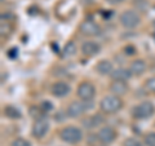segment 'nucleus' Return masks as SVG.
Listing matches in <instances>:
<instances>
[{"instance_id": "obj_1", "label": "nucleus", "mask_w": 155, "mask_h": 146, "mask_svg": "<svg viewBox=\"0 0 155 146\" xmlns=\"http://www.w3.org/2000/svg\"><path fill=\"white\" fill-rule=\"evenodd\" d=\"M123 108V101L120 97L111 95V96H105L100 102V109L104 114H115Z\"/></svg>"}, {"instance_id": "obj_2", "label": "nucleus", "mask_w": 155, "mask_h": 146, "mask_svg": "<svg viewBox=\"0 0 155 146\" xmlns=\"http://www.w3.org/2000/svg\"><path fill=\"white\" fill-rule=\"evenodd\" d=\"M60 138L66 144H78L83 138V132L78 127L67 125L60 131Z\"/></svg>"}, {"instance_id": "obj_3", "label": "nucleus", "mask_w": 155, "mask_h": 146, "mask_svg": "<svg viewBox=\"0 0 155 146\" xmlns=\"http://www.w3.org/2000/svg\"><path fill=\"white\" fill-rule=\"evenodd\" d=\"M155 114V105L150 101H143L137 106H134L132 110V115L134 119L138 120H145L149 119Z\"/></svg>"}, {"instance_id": "obj_4", "label": "nucleus", "mask_w": 155, "mask_h": 146, "mask_svg": "<svg viewBox=\"0 0 155 146\" xmlns=\"http://www.w3.org/2000/svg\"><path fill=\"white\" fill-rule=\"evenodd\" d=\"M120 23L125 28H136L141 23V18H140L137 12L128 9V11H124L120 14Z\"/></svg>"}, {"instance_id": "obj_5", "label": "nucleus", "mask_w": 155, "mask_h": 146, "mask_svg": "<svg viewBox=\"0 0 155 146\" xmlns=\"http://www.w3.org/2000/svg\"><path fill=\"white\" fill-rule=\"evenodd\" d=\"M76 93L81 101H92L96 96V88L89 81H81L78 87Z\"/></svg>"}, {"instance_id": "obj_6", "label": "nucleus", "mask_w": 155, "mask_h": 146, "mask_svg": "<svg viewBox=\"0 0 155 146\" xmlns=\"http://www.w3.org/2000/svg\"><path fill=\"white\" fill-rule=\"evenodd\" d=\"M97 136H98V140L102 145H110L116 140V131L110 125H105L98 131Z\"/></svg>"}, {"instance_id": "obj_7", "label": "nucleus", "mask_w": 155, "mask_h": 146, "mask_svg": "<svg viewBox=\"0 0 155 146\" xmlns=\"http://www.w3.org/2000/svg\"><path fill=\"white\" fill-rule=\"evenodd\" d=\"M79 30L81 32V35L84 36H88V38H93V36H98L101 34V27L97 25L94 21H84L83 23L80 25Z\"/></svg>"}, {"instance_id": "obj_8", "label": "nucleus", "mask_w": 155, "mask_h": 146, "mask_svg": "<svg viewBox=\"0 0 155 146\" xmlns=\"http://www.w3.org/2000/svg\"><path fill=\"white\" fill-rule=\"evenodd\" d=\"M88 110L87 106L83 102H78V101H72L71 104L67 106V110H66V114L69 118H79V116L83 115L85 111Z\"/></svg>"}, {"instance_id": "obj_9", "label": "nucleus", "mask_w": 155, "mask_h": 146, "mask_svg": "<svg viewBox=\"0 0 155 146\" xmlns=\"http://www.w3.org/2000/svg\"><path fill=\"white\" fill-rule=\"evenodd\" d=\"M48 131H49V124H48V121L44 118V119L35 120V123L32 125V129H31V133L35 138H43L47 134Z\"/></svg>"}, {"instance_id": "obj_10", "label": "nucleus", "mask_w": 155, "mask_h": 146, "mask_svg": "<svg viewBox=\"0 0 155 146\" xmlns=\"http://www.w3.org/2000/svg\"><path fill=\"white\" fill-rule=\"evenodd\" d=\"M70 84H67L66 81H56L54 84L52 85V95L58 98H62V97H66L70 93Z\"/></svg>"}, {"instance_id": "obj_11", "label": "nucleus", "mask_w": 155, "mask_h": 146, "mask_svg": "<svg viewBox=\"0 0 155 146\" xmlns=\"http://www.w3.org/2000/svg\"><path fill=\"white\" fill-rule=\"evenodd\" d=\"M101 51V47L98 43H96L93 40H87L81 45V52L87 57H94L96 55H98V52Z\"/></svg>"}, {"instance_id": "obj_12", "label": "nucleus", "mask_w": 155, "mask_h": 146, "mask_svg": "<svg viewBox=\"0 0 155 146\" xmlns=\"http://www.w3.org/2000/svg\"><path fill=\"white\" fill-rule=\"evenodd\" d=\"M81 123H83L84 128H87V129H93L96 127H98V125L104 124L105 123V118L101 114H94V115L87 116L85 119H83Z\"/></svg>"}, {"instance_id": "obj_13", "label": "nucleus", "mask_w": 155, "mask_h": 146, "mask_svg": "<svg viewBox=\"0 0 155 146\" xmlns=\"http://www.w3.org/2000/svg\"><path fill=\"white\" fill-rule=\"evenodd\" d=\"M129 71L132 75H136V76H140L142 75L145 71H146V62L143 60H134L130 62L129 65Z\"/></svg>"}, {"instance_id": "obj_14", "label": "nucleus", "mask_w": 155, "mask_h": 146, "mask_svg": "<svg viewBox=\"0 0 155 146\" xmlns=\"http://www.w3.org/2000/svg\"><path fill=\"white\" fill-rule=\"evenodd\" d=\"M130 71L127 70V69H123V67H120V69H116L111 72V79L113 81H127L129 78H130Z\"/></svg>"}, {"instance_id": "obj_15", "label": "nucleus", "mask_w": 155, "mask_h": 146, "mask_svg": "<svg viewBox=\"0 0 155 146\" xmlns=\"http://www.w3.org/2000/svg\"><path fill=\"white\" fill-rule=\"evenodd\" d=\"M110 91L118 97L124 96L128 92L127 81H113L111 85H110Z\"/></svg>"}, {"instance_id": "obj_16", "label": "nucleus", "mask_w": 155, "mask_h": 146, "mask_svg": "<svg viewBox=\"0 0 155 146\" xmlns=\"http://www.w3.org/2000/svg\"><path fill=\"white\" fill-rule=\"evenodd\" d=\"M96 70L98 71V74H101V75H111V72L114 71V69H113V64L109 61V60H101L100 62H98V65L96 66Z\"/></svg>"}, {"instance_id": "obj_17", "label": "nucleus", "mask_w": 155, "mask_h": 146, "mask_svg": "<svg viewBox=\"0 0 155 146\" xmlns=\"http://www.w3.org/2000/svg\"><path fill=\"white\" fill-rule=\"evenodd\" d=\"M4 115L9 119H19L21 118V111L12 105H8L4 108Z\"/></svg>"}, {"instance_id": "obj_18", "label": "nucleus", "mask_w": 155, "mask_h": 146, "mask_svg": "<svg viewBox=\"0 0 155 146\" xmlns=\"http://www.w3.org/2000/svg\"><path fill=\"white\" fill-rule=\"evenodd\" d=\"M76 44L74 41H69V43H66V45L64 48V51H62V53H64V56L65 57H71V56H74L75 53H76Z\"/></svg>"}, {"instance_id": "obj_19", "label": "nucleus", "mask_w": 155, "mask_h": 146, "mask_svg": "<svg viewBox=\"0 0 155 146\" xmlns=\"http://www.w3.org/2000/svg\"><path fill=\"white\" fill-rule=\"evenodd\" d=\"M44 114H45V111L43 110L40 106H39V108H36V106H32V108L30 109V115L32 116V118H35L36 120L38 119H44Z\"/></svg>"}, {"instance_id": "obj_20", "label": "nucleus", "mask_w": 155, "mask_h": 146, "mask_svg": "<svg viewBox=\"0 0 155 146\" xmlns=\"http://www.w3.org/2000/svg\"><path fill=\"white\" fill-rule=\"evenodd\" d=\"M145 146H155V132H149L143 137Z\"/></svg>"}, {"instance_id": "obj_21", "label": "nucleus", "mask_w": 155, "mask_h": 146, "mask_svg": "<svg viewBox=\"0 0 155 146\" xmlns=\"http://www.w3.org/2000/svg\"><path fill=\"white\" fill-rule=\"evenodd\" d=\"M145 89H146L149 93L155 95V76L149 78V79L145 81Z\"/></svg>"}, {"instance_id": "obj_22", "label": "nucleus", "mask_w": 155, "mask_h": 146, "mask_svg": "<svg viewBox=\"0 0 155 146\" xmlns=\"http://www.w3.org/2000/svg\"><path fill=\"white\" fill-rule=\"evenodd\" d=\"M123 146H143L142 142L134 137H128L123 141Z\"/></svg>"}, {"instance_id": "obj_23", "label": "nucleus", "mask_w": 155, "mask_h": 146, "mask_svg": "<svg viewBox=\"0 0 155 146\" xmlns=\"http://www.w3.org/2000/svg\"><path fill=\"white\" fill-rule=\"evenodd\" d=\"M12 146H31L30 141H27L25 138H16L12 142Z\"/></svg>"}, {"instance_id": "obj_24", "label": "nucleus", "mask_w": 155, "mask_h": 146, "mask_svg": "<svg viewBox=\"0 0 155 146\" xmlns=\"http://www.w3.org/2000/svg\"><path fill=\"white\" fill-rule=\"evenodd\" d=\"M40 108L45 111V113H48L49 110L53 109V105H52V102L49 101H44V102H41V105H40Z\"/></svg>"}, {"instance_id": "obj_25", "label": "nucleus", "mask_w": 155, "mask_h": 146, "mask_svg": "<svg viewBox=\"0 0 155 146\" xmlns=\"http://www.w3.org/2000/svg\"><path fill=\"white\" fill-rule=\"evenodd\" d=\"M124 51L127 52L125 55H128V56H132V55H134V53H136V49H134L132 45H127V47L124 48Z\"/></svg>"}, {"instance_id": "obj_26", "label": "nucleus", "mask_w": 155, "mask_h": 146, "mask_svg": "<svg viewBox=\"0 0 155 146\" xmlns=\"http://www.w3.org/2000/svg\"><path fill=\"white\" fill-rule=\"evenodd\" d=\"M17 52H18L17 48H12V49H9L8 51V57L9 58H16L17 57Z\"/></svg>"}, {"instance_id": "obj_27", "label": "nucleus", "mask_w": 155, "mask_h": 146, "mask_svg": "<svg viewBox=\"0 0 155 146\" xmlns=\"http://www.w3.org/2000/svg\"><path fill=\"white\" fill-rule=\"evenodd\" d=\"M109 4H120V3H123L124 0H106Z\"/></svg>"}, {"instance_id": "obj_28", "label": "nucleus", "mask_w": 155, "mask_h": 146, "mask_svg": "<svg viewBox=\"0 0 155 146\" xmlns=\"http://www.w3.org/2000/svg\"><path fill=\"white\" fill-rule=\"evenodd\" d=\"M133 2H143V0H133Z\"/></svg>"}, {"instance_id": "obj_29", "label": "nucleus", "mask_w": 155, "mask_h": 146, "mask_svg": "<svg viewBox=\"0 0 155 146\" xmlns=\"http://www.w3.org/2000/svg\"><path fill=\"white\" fill-rule=\"evenodd\" d=\"M96 146H98V145H96ZM101 146H102V145H101Z\"/></svg>"}]
</instances>
